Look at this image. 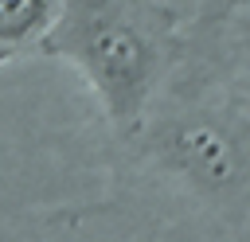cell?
<instances>
[{
	"label": "cell",
	"mask_w": 250,
	"mask_h": 242,
	"mask_svg": "<svg viewBox=\"0 0 250 242\" xmlns=\"http://www.w3.org/2000/svg\"><path fill=\"white\" fill-rule=\"evenodd\" d=\"M223 47L230 51V59L238 62V70L250 78V4L227 16V31H223Z\"/></svg>",
	"instance_id": "277c9868"
},
{
	"label": "cell",
	"mask_w": 250,
	"mask_h": 242,
	"mask_svg": "<svg viewBox=\"0 0 250 242\" xmlns=\"http://www.w3.org/2000/svg\"><path fill=\"white\" fill-rule=\"evenodd\" d=\"M12 59H16V55H12V51H4V47H0V66H4V62H12Z\"/></svg>",
	"instance_id": "5b68a950"
},
{
	"label": "cell",
	"mask_w": 250,
	"mask_h": 242,
	"mask_svg": "<svg viewBox=\"0 0 250 242\" xmlns=\"http://www.w3.org/2000/svg\"><path fill=\"white\" fill-rule=\"evenodd\" d=\"M148 156L195 199L238 207L250 199V121L211 101H172L137 129Z\"/></svg>",
	"instance_id": "7a4b0ae2"
},
{
	"label": "cell",
	"mask_w": 250,
	"mask_h": 242,
	"mask_svg": "<svg viewBox=\"0 0 250 242\" xmlns=\"http://www.w3.org/2000/svg\"><path fill=\"white\" fill-rule=\"evenodd\" d=\"M39 51L86 78L113 129L137 133L172 59V16L160 0H62Z\"/></svg>",
	"instance_id": "6da1fadb"
},
{
	"label": "cell",
	"mask_w": 250,
	"mask_h": 242,
	"mask_svg": "<svg viewBox=\"0 0 250 242\" xmlns=\"http://www.w3.org/2000/svg\"><path fill=\"white\" fill-rule=\"evenodd\" d=\"M62 0H0V47L4 51H23L39 47L43 35L51 31Z\"/></svg>",
	"instance_id": "3957f363"
},
{
	"label": "cell",
	"mask_w": 250,
	"mask_h": 242,
	"mask_svg": "<svg viewBox=\"0 0 250 242\" xmlns=\"http://www.w3.org/2000/svg\"><path fill=\"white\" fill-rule=\"evenodd\" d=\"M246 4H250V0H246Z\"/></svg>",
	"instance_id": "8992f818"
}]
</instances>
